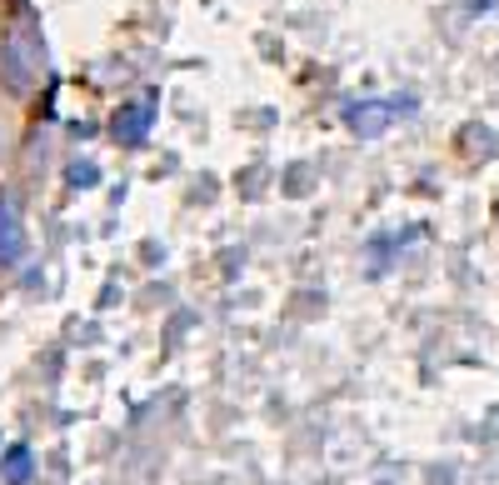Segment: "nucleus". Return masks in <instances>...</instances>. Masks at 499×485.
Returning <instances> with one entry per match:
<instances>
[{"instance_id":"f03ea898","label":"nucleus","mask_w":499,"mask_h":485,"mask_svg":"<svg viewBox=\"0 0 499 485\" xmlns=\"http://www.w3.org/2000/svg\"><path fill=\"white\" fill-rule=\"evenodd\" d=\"M145 125H151V100H140V105H125V111H120V121H115V141H125V145H140V141H145Z\"/></svg>"},{"instance_id":"f257e3e1","label":"nucleus","mask_w":499,"mask_h":485,"mask_svg":"<svg viewBox=\"0 0 499 485\" xmlns=\"http://www.w3.org/2000/svg\"><path fill=\"white\" fill-rule=\"evenodd\" d=\"M26 256V230H20V206L10 191H0V266H16Z\"/></svg>"},{"instance_id":"7ed1b4c3","label":"nucleus","mask_w":499,"mask_h":485,"mask_svg":"<svg viewBox=\"0 0 499 485\" xmlns=\"http://www.w3.org/2000/svg\"><path fill=\"white\" fill-rule=\"evenodd\" d=\"M0 476H5L10 485H26L30 480V450L26 446H10L5 460H0Z\"/></svg>"}]
</instances>
